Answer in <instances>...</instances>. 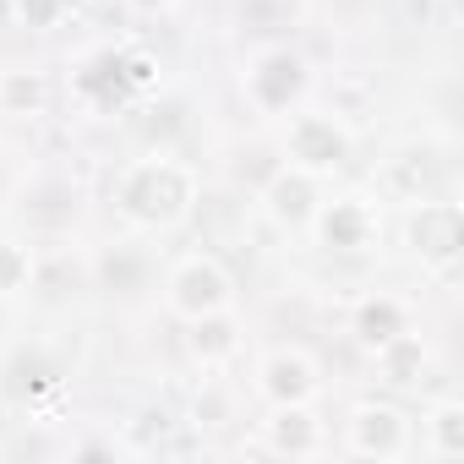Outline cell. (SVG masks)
<instances>
[{"label": "cell", "instance_id": "6da1fadb", "mask_svg": "<svg viewBox=\"0 0 464 464\" xmlns=\"http://www.w3.org/2000/svg\"><path fill=\"white\" fill-rule=\"evenodd\" d=\"M115 208L137 229H175L197 208V169L180 164V159H169V153H148V159H137V164L121 169Z\"/></svg>", "mask_w": 464, "mask_h": 464}, {"label": "cell", "instance_id": "7a4b0ae2", "mask_svg": "<svg viewBox=\"0 0 464 464\" xmlns=\"http://www.w3.org/2000/svg\"><path fill=\"white\" fill-rule=\"evenodd\" d=\"M306 88H312V66L290 44H263L246 61V72H241V93H246V104L257 115H290V110H301Z\"/></svg>", "mask_w": 464, "mask_h": 464}, {"label": "cell", "instance_id": "3957f363", "mask_svg": "<svg viewBox=\"0 0 464 464\" xmlns=\"http://www.w3.org/2000/svg\"><path fill=\"white\" fill-rule=\"evenodd\" d=\"M164 306H169L180 323L229 312V306H236V279H229V268H224L213 252H186V257H175L169 274H164Z\"/></svg>", "mask_w": 464, "mask_h": 464}, {"label": "cell", "instance_id": "277c9868", "mask_svg": "<svg viewBox=\"0 0 464 464\" xmlns=\"http://www.w3.org/2000/svg\"><path fill=\"white\" fill-rule=\"evenodd\" d=\"M285 121H290L285 126V164H295V169H306L317 180H328V175H339L350 164L355 137H350L344 121H334L323 110H290Z\"/></svg>", "mask_w": 464, "mask_h": 464}, {"label": "cell", "instance_id": "5b68a950", "mask_svg": "<svg viewBox=\"0 0 464 464\" xmlns=\"http://www.w3.org/2000/svg\"><path fill=\"white\" fill-rule=\"evenodd\" d=\"M344 448L355 459H377V464H393L410 453V415L388 399H361L350 404L344 415Z\"/></svg>", "mask_w": 464, "mask_h": 464}, {"label": "cell", "instance_id": "8992f818", "mask_svg": "<svg viewBox=\"0 0 464 464\" xmlns=\"http://www.w3.org/2000/svg\"><path fill=\"white\" fill-rule=\"evenodd\" d=\"M404 246L420 257V268L448 274L464 252V213L459 202H415L404 218Z\"/></svg>", "mask_w": 464, "mask_h": 464}, {"label": "cell", "instance_id": "52a82bcc", "mask_svg": "<svg viewBox=\"0 0 464 464\" xmlns=\"http://www.w3.org/2000/svg\"><path fill=\"white\" fill-rule=\"evenodd\" d=\"M312 241L334 257H355V252H372L377 246V208L366 197H323L317 213H312Z\"/></svg>", "mask_w": 464, "mask_h": 464}, {"label": "cell", "instance_id": "ba28073f", "mask_svg": "<svg viewBox=\"0 0 464 464\" xmlns=\"http://www.w3.org/2000/svg\"><path fill=\"white\" fill-rule=\"evenodd\" d=\"M257 393L268 404H317L323 393V366L301 344H279L257 361Z\"/></svg>", "mask_w": 464, "mask_h": 464}, {"label": "cell", "instance_id": "9c48e42d", "mask_svg": "<svg viewBox=\"0 0 464 464\" xmlns=\"http://www.w3.org/2000/svg\"><path fill=\"white\" fill-rule=\"evenodd\" d=\"M323 202V180L295 169V164H279L268 180H263V213L279 224V229H306L312 213Z\"/></svg>", "mask_w": 464, "mask_h": 464}, {"label": "cell", "instance_id": "30bf717a", "mask_svg": "<svg viewBox=\"0 0 464 464\" xmlns=\"http://www.w3.org/2000/svg\"><path fill=\"white\" fill-rule=\"evenodd\" d=\"M399 334H410V306H404L399 295H388V290H372V295H361V301L350 306V339H355L366 355L388 350Z\"/></svg>", "mask_w": 464, "mask_h": 464}, {"label": "cell", "instance_id": "8fae6325", "mask_svg": "<svg viewBox=\"0 0 464 464\" xmlns=\"http://www.w3.org/2000/svg\"><path fill=\"white\" fill-rule=\"evenodd\" d=\"M263 448L268 453H290V459L323 453V420L312 415V404H268Z\"/></svg>", "mask_w": 464, "mask_h": 464}, {"label": "cell", "instance_id": "7c38bea8", "mask_svg": "<svg viewBox=\"0 0 464 464\" xmlns=\"http://www.w3.org/2000/svg\"><path fill=\"white\" fill-rule=\"evenodd\" d=\"M50 72L39 66H6L0 72V115H12V121H39L50 110Z\"/></svg>", "mask_w": 464, "mask_h": 464}, {"label": "cell", "instance_id": "4fadbf2b", "mask_svg": "<svg viewBox=\"0 0 464 464\" xmlns=\"http://www.w3.org/2000/svg\"><path fill=\"white\" fill-rule=\"evenodd\" d=\"M420 448L431 459H464V399H431L420 415Z\"/></svg>", "mask_w": 464, "mask_h": 464}, {"label": "cell", "instance_id": "5bb4252c", "mask_svg": "<svg viewBox=\"0 0 464 464\" xmlns=\"http://www.w3.org/2000/svg\"><path fill=\"white\" fill-rule=\"evenodd\" d=\"M191 334H186V350L202 361V366H224L229 355L241 350V323H236V306L229 312H213V317H197V323H186Z\"/></svg>", "mask_w": 464, "mask_h": 464}, {"label": "cell", "instance_id": "9a60e30c", "mask_svg": "<svg viewBox=\"0 0 464 464\" xmlns=\"http://www.w3.org/2000/svg\"><path fill=\"white\" fill-rule=\"evenodd\" d=\"M77 93H82L93 110H115L121 99H131L126 72H121V50H99V55H88L82 72H77Z\"/></svg>", "mask_w": 464, "mask_h": 464}, {"label": "cell", "instance_id": "2e32d148", "mask_svg": "<svg viewBox=\"0 0 464 464\" xmlns=\"http://www.w3.org/2000/svg\"><path fill=\"white\" fill-rule=\"evenodd\" d=\"M372 361H377L382 382L404 388V382H415V377H420V366H426V344H420V339H415V328H410V334H399L388 350H377Z\"/></svg>", "mask_w": 464, "mask_h": 464}, {"label": "cell", "instance_id": "e0dca14e", "mask_svg": "<svg viewBox=\"0 0 464 464\" xmlns=\"http://www.w3.org/2000/svg\"><path fill=\"white\" fill-rule=\"evenodd\" d=\"M34 274H39L34 246H28V241H17V236H0V301L23 295V290L34 285Z\"/></svg>", "mask_w": 464, "mask_h": 464}, {"label": "cell", "instance_id": "ac0fdd59", "mask_svg": "<svg viewBox=\"0 0 464 464\" xmlns=\"http://www.w3.org/2000/svg\"><path fill=\"white\" fill-rule=\"evenodd\" d=\"M121 72H126L131 99H137V93H153V88L164 82V61H159L153 50H121Z\"/></svg>", "mask_w": 464, "mask_h": 464}, {"label": "cell", "instance_id": "d6986e66", "mask_svg": "<svg viewBox=\"0 0 464 464\" xmlns=\"http://www.w3.org/2000/svg\"><path fill=\"white\" fill-rule=\"evenodd\" d=\"M61 6H66V0H23V17H34V23H50Z\"/></svg>", "mask_w": 464, "mask_h": 464}, {"label": "cell", "instance_id": "ffe728a7", "mask_svg": "<svg viewBox=\"0 0 464 464\" xmlns=\"http://www.w3.org/2000/svg\"><path fill=\"white\" fill-rule=\"evenodd\" d=\"M131 6H137V12H159V6H164V0H131Z\"/></svg>", "mask_w": 464, "mask_h": 464}, {"label": "cell", "instance_id": "44dd1931", "mask_svg": "<svg viewBox=\"0 0 464 464\" xmlns=\"http://www.w3.org/2000/svg\"><path fill=\"white\" fill-rule=\"evenodd\" d=\"M66 6H88V0H66Z\"/></svg>", "mask_w": 464, "mask_h": 464}]
</instances>
